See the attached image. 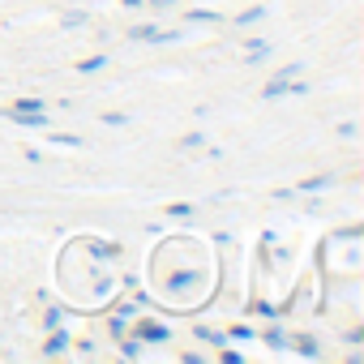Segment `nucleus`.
I'll return each mask as SVG.
<instances>
[{
    "label": "nucleus",
    "mask_w": 364,
    "mask_h": 364,
    "mask_svg": "<svg viewBox=\"0 0 364 364\" xmlns=\"http://www.w3.org/2000/svg\"><path fill=\"white\" fill-rule=\"evenodd\" d=\"M330 171H321V176H309V180H300V185H296V193H317V189H330Z\"/></svg>",
    "instance_id": "7ed1b4c3"
},
{
    "label": "nucleus",
    "mask_w": 364,
    "mask_h": 364,
    "mask_svg": "<svg viewBox=\"0 0 364 364\" xmlns=\"http://www.w3.org/2000/svg\"><path fill=\"white\" fill-rule=\"evenodd\" d=\"M185 18H189V22H198V26H202V22H223V18H219L215 9H189Z\"/></svg>",
    "instance_id": "39448f33"
},
{
    "label": "nucleus",
    "mask_w": 364,
    "mask_h": 364,
    "mask_svg": "<svg viewBox=\"0 0 364 364\" xmlns=\"http://www.w3.org/2000/svg\"><path fill=\"white\" fill-rule=\"evenodd\" d=\"M137 338H146V343H167L171 330H167L163 321H141V326H137Z\"/></svg>",
    "instance_id": "f257e3e1"
},
{
    "label": "nucleus",
    "mask_w": 364,
    "mask_h": 364,
    "mask_svg": "<svg viewBox=\"0 0 364 364\" xmlns=\"http://www.w3.org/2000/svg\"><path fill=\"white\" fill-rule=\"evenodd\" d=\"M180 146H185V150H198V146H206V137H202V133H189V137H180Z\"/></svg>",
    "instance_id": "9b49d317"
},
{
    "label": "nucleus",
    "mask_w": 364,
    "mask_h": 364,
    "mask_svg": "<svg viewBox=\"0 0 364 364\" xmlns=\"http://www.w3.org/2000/svg\"><path fill=\"white\" fill-rule=\"evenodd\" d=\"M103 124H112V129H120V124H129V116H120V112H107V116H103Z\"/></svg>",
    "instance_id": "4468645a"
},
{
    "label": "nucleus",
    "mask_w": 364,
    "mask_h": 364,
    "mask_svg": "<svg viewBox=\"0 0 364 364\" xmlns=\"http://www.w3.org/2000/svg\"><path fill=\"white\" fill-rule=\"evenodd\" d=\"M228 334H232V338H236V343H249V338H253V330H249V326H232V330H228Z\"/></svg>",
    "instance_id": "ddd939ff"
},
{
    "label": "nucleus",
    "mask_w": 364,
    "mask_h": 364,
    "mask_svg": "<svg viewBox=\"0 0 364 364\" xmlns=\"http://www.w3.org/2000/svg\"><path fill=\"white\" fill-rule=\"evenodd\" d=\"M65 321V309H48V317H43V326L52 330V326H60Z\"/></svg>",
    "instance_id": "f8f14e48"
},
{
    "label": "nucleus",
    "mask_w": 364,
    "mask_h": 364,
    "mask_svg": "<svg viewBox=\"0 0 364 364\" xmlns=\"http://www.w3.org/2000/svg\"><path fill=\"white\" fill-rule=\"evenodd\" d=\"M262 343H266V347H274V351H283V347H287L283 330H266V334H262Z\"/></svg>",
    "instance_id": "6e6552de"
},
{
    "label": "nucleus",
    "mask_w": 364,
    "mask_h": 364,
    "mask_svg": "<svg viewBox=\"0 0 364 364\" xmlns=\"http://www.w3.org/2000/svg\"><path fill=\"white\" fill-rule=\"evenodd\" d=\"M193 334H198V338H206V343H228V338H223V334H215V330H193Z\"/></svg>",
    "instance_id": "f3484780"
},
{
    "label": "nucleus",
    "mask_w": 364,
    "mask_h": 364,
    "mask_svg": "<svg viewBox=\"0 0 364 364\" xmlns=\"http://www.w3.org/2000/svg\"><path fill=\"white\" fill-rule=\"evenodd\" d=\"M262 18H266V9H262V5H253V9H245V14L236 18V26H253V22H262Z\"/></svg>",
    "instance_id": "423d86ee"
},
{
    "label": "nucleus",
    "mask_w": 364,
    "mask_h": 364,
    "mask_svg": "<svg viewBox=\"0 0 364 364\" xmlns=\"http://www.w3.org/2000/svg\"><path fill=\"white\" fill-rule=\"evenodd\" d=\"M355 133H360V129H355V124H351V120H343V124H338V137H347V141H351V137H355Z\"/></svg>",
    "instance_id": "2eb2a0df"
},
{
    "label": "nucleus",
    "mask_w": 364,
    "mask_h": 364,
    "mask_svg": "<svg viewBox=\"0 0 364 364\" xmlns=\"http://www.w3.org/2000/svg\"><path fill=\"white\" fill-rule=\"evenodd\" d=\"M167 215H171V219H189V215H193V206H189V202H171V206H167Z\"/></svg>",
    "instance_id": "9d476101"
},
{
    "label": "nucleus",
    "mask_w": 364,
    "mask_h": 364,
    "mask_svg": "<svg viewBox=\"0 0 364 364\" xmlns=\"http://www.w3.org/2000/svg\"><path fill=\"white\" fill-rule=\"evenodd\" d=\"M296 351H300L304 360H317V355H321V347H317L313 334H300V338H296Z\"/></svg>",
    "instance_id": "20e7f679"
},
{
    "label": "nucleus",
    "mask_w": 364,
    "mask_h": 364,
    "mask_svg": "<svg viewBox=\"0 0 364 364\" xmlns=\"http://www.w3.org/2000/svg\"><path fill=\"white\" fill-rule=\"evenodd\" d=\"M120 355H129V360H137V355H141V347H137V343H120Z\"/></svg>",
    "instance_id": "a211bd4d"
},
{
    "label": "nucleus",
    "mask_w": 364,
    "mask_h": 364,
    "mask_svg": "<svg viewBox=\"0 0 364 364\" xmlns=\"http://www.w3.org/2000/svg\"><path fill=\"white\" fill-rule=\"evenodd\" d=\"M103 65H107V56H90V60H82V65H77V73H99Z\"/></svg>",
    "instance_id": "1a4fd4ad"
},
{
    "label": "nucleus",
    "mask_w": 364,
    "mask_h": 364,
    "mask_svg": "<svg viewBox=\"0 0 364 364\" xmlns=\"http://www.w3.org/2000/svg\"><path fill=\"white\" fill-rule=\"evenodd\" d=\"M69 347V330L65 326H52V334H48V343H43V355H60Z\"/></svg>",
    "instance_id": "f03ea898"
},
{
    "label": "nucleus",
    "mask_w": 364,
    "mask_h": 364,
    "mask_svg": "<svg viewBox=\"0 0 364 364\" xmlns=\"http://www.w3.org/2000/svg\"><path fill=\"white\" fill-rule=\"evenodd\" d=\"M253 313H262V317H279V309H274V304H266V300H262V304H257Z\"/></svg>",
    "instance_id": "6ab92c4d"
},
{
    "label": "nucleus",
    "mask_w": 364,
    "mask_h": 364,
    "mask_svg": "<svg viewBox=\"0 0 364 364\" xmlns=\"http://www.w3.org/2000/svg\"><path fill=\"white\" fill-rule=\"evenodd\" d=\"M52 141H60V146H82V137H73V133H56Z\"/></svg>",
    "instance_id": "dca6fc26"
},
{
    "label": "nucleus",
    "mask_w": 364,
    "mask_h": 364,
    "mask_svg": "<svg viewBox=\"0 0 364 364\" xmlns=\"http://www.w3.org/2000/svg\"><path fill=\"white\" fill-rule=\"evenodd\" d=\"M86 22H90V14H65V18H60L65 31H77V26H86Z\"/></svg>",
    "instance_id": "0eeeda50"
}]
</instances>
